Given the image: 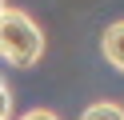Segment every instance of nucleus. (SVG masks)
Masks as SVG:
<instances>
[{"mask_svg": "<svg viewBox=\"0 0 124 120\" xmlns=\"http://www.w3.org/2000/svg\"><path fill=\"white\" fill-rule=\"evenodd\" d=\"M80 120H124V108L112 104V100H100V104H92V108H84Z\"/></svg>", "mask_w": 124, "mask_h": 120, "instance_id": "7ed1b4c3", "label": "nucleus"}, {"mask_svg": "<svg viewBox=\"0 0 124 120\" xmlns=\"http://www.w3.org/2000/svg\"><path fill=\"white\" fill-rule=\"evenodd\" d=\"M0 8H4V0H0Z\"/></svg>", "mask_w": 124, "mask_h": 120, "instance_id": "423d86ee", "label": "nucleus"}, {"mask_svg": "<svg viewBox=\"0 0 124 120\" xmlns=\"http://www.w3.org/2000/svg\"><path fill=\"white\" fill-rule=\"evenodd\" d=\"M8 112H12V92L4 84V76H0V120H8Z\"/></svg>", "mask_w": 124, "mask_h": 120, "instance_id": "20e7f679", "label": "nucleus"}, {"mask_svg": "<svg viewBox=\"0 0 124 120\" xmlns=\"http://www.w3.org/2000/svg\"><path fill=\"white\" fill-rule=\"evenodd\" d=\"M44 56V32L20 8H0V60L12 68H32Z\"/></svg>", "mask_w": 124, "mask_h": 120, "instance_id": "f257e3e1", "label": "nucleus"}, {"mask_svg": "<svg viewBox=\"0 0 124 120\" xmlns=\"http://www.w3.org/2000/svg\"><path fill=\"white\" fill-rule=\"evenodd\" d=\"M16 120H60V116L48 112V108H32V112H24V116H16Z\"/></svg>", "mask_w": 124, "mask_h": 120, "instance_id": "39448f33", "label": "nucleus"}, {"mask_svg": "<svg viewBox=\"0 0 124 120\" xmlns=\"http://www.w3.org/2000/svg\"><path fill=\"white\" fill-rule=\"evenodd\" d=\"M100 52H104V60L112 64L116 72H124V20L108 24L104 36H100Z\"/></svg>", "mask_w": 124, "mask_h": 120, "instance_id": "f03ea898", "label": "nucleus"}]
</instances>
